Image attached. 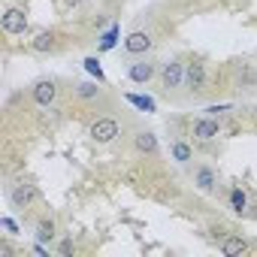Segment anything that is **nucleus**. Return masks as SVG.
Wrapping results in <instances>:
<instances>
[{
    "mask_svg": "<svg viewBox=\"0 0 257 257\" xmlns=\"http://www.w3.org/2000/svg\"><path fill=\"white\" fill-rule=\"evenodd\" d=\"M0 25H4V31H7V34H13V37H19V34H25V31H28V19H25V13H22V10H7V13H4V19H0Z\"/></svg>",
    "mask_w": 257,
    "mask_h": 257,
    "instance_id": "nucleus-7",
    "label": "nucleus"
},
{
    "mask_svg": "<svg viewBox=\"0 0 257 257\" xmlns=\"http://www.w3.org/2000/svg\"><path fill=\"white\" fill-rule=\"evenodd\" d=\"M37 239L40 242H52L55 239V224L52 221H40L37 224Z\"/></svg>",
    "mask_w": 257,
    "mask_h": 257,
    "instance_id": "nucleus-18",
    "label": "nucleus"
},
{
    "mask_svg": "<svg viewBox=\"0 0 257 257\" xmlns=\"http://www.w3.org/2000/svg\"><path fill=\"white\" fill-rule=\"evenodd\" d=\"M70 251H73V242H70V239H67V242H61V254H70Z\"/></svg>",
    "mask_w": 257,
    "mask_h": 257,
    "instance_id": "nucleus-23",
    "label": "nucleus"
},
{
    "mask_svg": "<svg viewBox=\"0 0 257 257\" xmlns=\"http://www.w3.org/2000/svg\"><path fill=\"white\" fill-rule=\"evenodd\" d=\"M31 49H34V52H43V55H46V52H52V49H55V34H52V31L37 34V37L31 40Z\"/></svg>",
    "mask_w": 257,
    "mask_h": 257,
    "instance_id": "nucleus-12",
    "label": "nucleus"
},
{
    "mask_svg": "<svg viewBox=\"0 0 257 257\" xmlns=\"http://www.w3.org/2000/svg\"><path fill=\"white\" fill-rule=\"evenodd\" d=\"M194 185L200 188V191H215V185H218V176H215V170H209V167H197L194 170Z\"/></svg>",
    "mask_w": 257,
    "mask_h": 257,
    "instance_id": "nucleus-11",
    "label": "nucleus"
},
{
    "mask_svg": "<svg viewBox=\"0 0 257 257\" xmlns=\"http://www.w3.org/2000/svg\"><path fill=\"white\" fill-rule=\"evenodd\" d=\"M134 149L140 152V155H158V137L155 134H149V131H140L137 137H134Z\"/></svg>",
    "mask_w": 257,
    "mask_h": 257,
    "instance_id": "nucleus-10",
    "label": "nucleus"
},
{
    "mask_svg": "<svg viewBox=\"0 0 257 257\" xmlns=\"http://www.w3.org/2000/svg\"><path fill=\"white\" fill-rule=\"evenodd\" d=\"M34 100L40 103V106H52L55 103V97H58V85L52 82V79H40L37 85H34Z\"/></svg>",
    "mask_w": 257,
    "mask_h": 257,
    "instance_id": "nucleus-9",
    "label": "nucleus"
},
{
    "mask_svg": "<svg viewBox=\"0 0 257 257\" xmlns=\"http://www.w3.org/2000/svg\"><path fill=\"white\" fill-rule=\"evenodd\" d=\"M224 112H230V103H221V106H209V109H206V115H212V118H218V115H224Z\"/></svg>",
    "mask_w": 257,
    "mask_h": 257,
    "instance_id": "nucleus-21",
    "label": "nucleus"
},
{
    "mask_svg": "<svg viewBox=\"0 0 257 257\" xmlns=\"http://www.w3.org/2000/svg\"><path fill=\"white\" fill-rule=\"evenodd\" d=\"M0 224H4V230H10V233H16L19 227H16V221L13 218H4V221H0Z\"/></svg>",
    "mask_w": 257,
    "mask_h": 257,
    "instance_id": "nucleus-22",
    "label": "nucleus"
},
{
    "mask_svg": "<svg viewBox=\"0 0 257 257\" xmlns=\"http://www.w3.org/2000/svg\"><path fill=\"white\" fill-rule=\"evenodd\" d=\"M182 82H185V64H182V61L164 64V70H161V88L170 94V91H176Z\"/></svg>",
    "mask_w": 257,
    "mask_h": 257,
    "instance_id": "nucleus-3",
    "label": "nucleus"
},
{
    "mask_svg": "<svg viewBox=\"0 0 257 257\" xmlns=\"http://www.w3.org/2000/svg\"><path fill=\"white\" fill-rule=\"evenodd\" d=\"M34 200H37V191H34V185H25V182H19V185H13V188H10V203H13L16 209H28Z\"/></svg>",
    "mask_w": 257,
    "mask_h": 257,
    "instance_id": "nucleus-6",
    "label": "nucleus"
},
{
    "mask_svg": "<svg viewBox=\"0 0 257 257\" xmlns=\"http://www.w3.org/2000/svg\"><path fill=\"white\" fill-rule=\"evenodd\" d=\"M191 137H194V140H200V143H212V140H218V137H221V124H218L212 115L197 118V121L191 124Z\"/></svg>",
    "mask_w": 257,
    "mask_h": 257,
    "instance_id": "nucleus-2",
    "label": "nucleus"
},
{
    "mask_svg": "<svg viewBox=\"0 0 257 257\" xmlns=\"http://www.w3.org/2000/svg\"><path fill=\"white\" fill-rule=\"evenodd\" d=\"M155 73H158L155 61H134L131 67H127V79H131L134 85H146V82H152Z\"/></svg>",
    "mask_w": 257,
    "mask_h": 257,
    "instance_id": "nucleus-4",
    "label": "nucleus"
},
{
    "mask_svg": "<svg viewBox=\"0 0 257 257\" xmlns=\"http://www.w3.org/2000/svg\"><path fill=\"white\" fill-rule=\"evenodd\" d=\"M100 85V82H97ZM94 82H79L76 85V97H82V100H97L100 97V88H97Z\"/></svg>",
    "mask_w": 257,
    "mask_h": 257,
    "instance_id": "nucleus-14",
    "label": "nucleus"
},
{
    "mask_svg": "<svg viewBox=\"0 0 257 257\" xmlns=\"http://www.w3.org/2000/svg\"><path fill=\"white\" fill-rule=\"evenodd\" d=\"M248 248V242L245 239H239V236H227L224 242H221V251L227 254V257H236V254H242Z\"/></svg>",
    "mask_w": 257,
    "mask_h": 257,
    "instance_id": "nucleus-13",
    "label": "nucleus"
},
{
    "mask_svg": "<svg viewBox=\"0 0 257 257\" xmlns=\"http://www.w3.org/2000/svg\"><path fill=\"white\" fill-rule=\"evenodd\" d=\"M127 100H131L134 106H140L143 112H155V100H152V97H140V94H127Z\"/></svg>",
    "mask_w": 257,
    "mask_h": 257,
    "instance_id": "nucleus-19",
    "label": "nucleus"
},
{
    "mask_svg": "<svg viewBox=\"0 0 257 257\" xmlns=\"http://www.w3.org/2000/svg\"><path fill=\"white\" fill-rule=\"evenodd\" d=\"M118 134H121V131H118V121H115V118H97V121L91 124V131H88V137H91L94 143H100V146H109Z\"/></svg>",
    "mask_w": 257,
    "mask_h": 257,
    "instance_id": "nucleus-1",
    "label": "nucleus"
},
{
    "mask_svg": "<svg viewBox=\"0 0 257 257\" xmlns=\"http://www.w3.org/2000/svg\"><path fill=\"white\" fill-rule=\"evenodd\" d=\"M115 40H118V25H112V28L103 34V40H100V52H109V49L115 46Z\"/></svg>",
    "mask_w": 257,
    "mask_h": 257,
    "instance_id": "nucleus-20",
    "label": "nucleus"
},
{
    "mask_svg": "<svg viewBox=\"0 0 257 257\" xmlns=\"http://www.w3.org/2000/svg\"><path fill=\"white\" fill-rule=\"evenodd\" d=\"M170 152H173V158H176L179 164H188V161L194 158V152H191V146H188V143H173V146H170Z\"/></svg>",
    "mask_w": 257,
    "mask_h": 257,
    "instance_id": "nucleus-15",
    "label": "nucleus"
},
{
    "mask_svg": "<svg viewBox=\"0 0 257 257\" xmlns=\"http://www.w3.org/2000/svg\"><path fill=\"white\" fill-rule=\"evenodd\" d=\"M230 206H233V212H239V215H242V212L248 209V197H245L239 188H233V191H230Z\"/></svg>",
    "mask_w": 257,
    "mask_h": 257,
    "instance_id": "nucleus-16",
    "label": "nucleus"
},
{
    "mask_svg": "<svg viewBox=\"0 0 257 257\" xmlns=\"http://www.w3.org/2000/svg\"><path fill=\"white\" fill-rule=\"evenodd\" d=\"M82 64H85V70H88V73H91V76H94L100 85L106 82V76H103V67H100V61H97V58H85Z\"/></svg>",
    "mask_w": 257,
    "mask_h": 257,
    "instance_id": "nucleus-17",
    "label": "nucleus"
},
{
    "mask_svg": "<svg viewBox=\"0 0 257 257\" xmlns=\"http://www.w3.org/2000/svg\"><path fill=\"white\" fill-rule=\"evenodd\" d=\"M185 82H188V88H191L194 94L206 91V67H203L200 61L188 64V67H185Z\"/></svg>",
    "mask_w": 257,
    "mask_h": 257,
    "instance_id": "nucleus-8",
    "label": "nucleus"
},
{
    "mask_svg": "<svg viewBox=\"0 0 257 257\" xmlns=\"http://www.w3.org/2000/svg\"><path fill=\"white\" fill-rule=\"evenodd\" d=\"M152 46H155V40L146 31H134V34H127V40H124V52H131V55H146Z\"/></svg>",
    "mask_w": 257,
    "mask_h": 257,
    "instance_id": "nucleus-5",
    "label": "nucleus"
}]
</instances>
